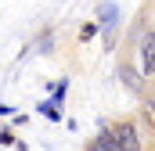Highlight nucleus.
Instances as JSON below:
<instances>
[{
    "label": "nucleus",
    "mask_w": 155,
    "mask_h": 151,
    "mask_svg": "<svg viewBox=\"0 0 155 151\" xmlns=\"http://www.w3.org/2000/svg\"><path fill=\"white\" fill-rule=\"evenodd\" d=\"M152 11L155 7L137 11L134 29H130V36H126V50L134 54L137 72L144 76L148 83H155V18H152Z\"/></svg>",
    "instance_id": "f257e3e1"
},
{
    "label": "nucleus",
    "mask_w": 155,
    "mask_h": 151,
    "mask_svg": "<svg viewBox=\"0 0 155 151\" xmlns=\"http://www.w3.org/2000/svg\"><path fill=\"white\" fill-rule=\"evenodd\" d=\"M116 79L123 83V90H126L137 104H141V101L155 90V83H148L144 76L137 72V65H134V54H130V50H119V54H116Z\"/></svg>",
    "instance_id": "f03ea898"
},
{
    "label": "nucleus",
    "mask_w": 155,
    "mask_h": 151,
    "mask_svg": "<svg viewBox=\"0 0 155 151\" xmlns=\"http://www.w3.org/2000/svg\"><path fill=\"white\" fill-rule=\"evenodd\" d=\"M112 137H116L119 151H148V148H155V137L144 133V126L137 122V115L116 119V122H112Z\"/></svg>",
    "instance_id": "7ed1b4c3"
},
{
    "label": "nucleus",
    "mask_w": 155,
    "mask_h": 151,
    "mask_svg": "<svg viewBox=\"0 0 155 151\" xmlns=\"http://www.w3.org/2000/svg\"><path fill=\"white\" fill-rule=\"evenodd\" d=\"M40 112L47 115L51 122H61V115H65V104H61V101H54V97H47V101L40 104Z\"/></svg>",
    "instance_id": "20e7f679"
},
{
    "label": "nucleus",
    "mask_w": 155,
    "mask_h": 151,
    "mask_svg": "<svg viewBox=\"0 0 155 151\" xmlns=\"http://www.w3.org/2000/svg\"><path fill=\"white\" fill-rule=\"evenodd\" d=\"M97 33H101V25H97V22H83V25H79V43H87V40H94Z\"/></svg>",
    "instance_id": "39448f33"
},
{
    "label": "nucleus",
    "mask_w": 155,
    "mask_h": 151,
    "mask_svg": "<svg viewBox=\"0 0 155 151\" xmlns=\"http://www.w3.org/2000/svg\"><path fill=\"white\" fill-rule=\"evenodd\" d=\"M4 148H18V137H15V130H7V126H0V151Z\"/></svg>",
    "instance_id": "423d86ee"
},
{
    "label": "nucleus",
    "mask_w": 155,
    "mask_h": 151,
    "mask_svg": "<svg viewBox=\"0 0 155 151\" xmlns=\"http://www.w3.org/2000/svg\"><path fill=\"white\" fill-rule=\"evenodd\" d=\"M40 50H43V54H51V33H43V36H40Z\"/></svg>",
    "instance_id": "0eeeda50"
},
{
    "label": "nucleus",
    "mask_w": 155,
    "mask_h": 151,
    "mask_svg": "<svg viewBox=\"0 0 155 151\" xmlns=\"http://www.w3.org/2000/svg\"><path fill=\"white\" fill-rule=\"evenodd\" d=\"M79 151H105V148H101L97 140H87V144H83V148H79Z\"/></svg>",
    "instance_id": "6e6552de"
},
{
    "label": "nucleus",
    "mask_w": 155,
    "mask_h": 151,
    "mask_svg": "<svg viewBox=\"0 0 155 151\" xmlns=\"http://www.w3.org/2000/svg\"><path fill=\"white\" fill-rule=\"evenodd\" d=\"M15 112V108H11V104H4V101H0V119H7V115Z\"/></svg>",
    "instance_id": "1a4fd4ad"
}]
</instances>
